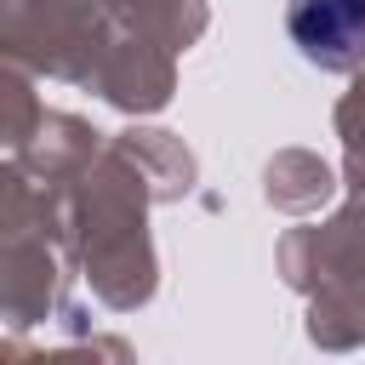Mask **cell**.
<instances>
[{"label": "cell", "mask_w": 365, "mask_h": 365, "mask_svg": "<svg viewBox=\"0 0 365 365\" xmlns=\"http://www.w3.org/2000/svg\"><path fill=\"white\" fill-rule=\"evenodd\" d=\"M291 46L314 68H359L365 63V0H291L285 6Z\"/></svg>", "instance_id": "6da1fadb"}]
</instances>
